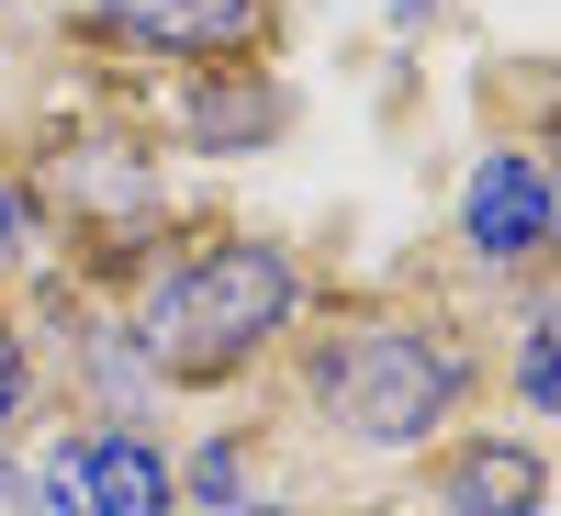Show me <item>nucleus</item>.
Returning <instances> with one entry per match:
<instances>
[{
    "mask_svg": "<svg viewBox=\"0 0 561 516\" xmlns=\"http://www.w3.org/2000/svg\"><path fill=\"white\" fill-rule=\"evenodd\" d=\"M304 293L314 280L280 237H180L169 259H135L124 337L147 348L158 382H237L293 337Z\"/></svg>",
    "mask_w": 561,
    "mask_h": 516,
    "instance_id": "1",
    "label": "nucleus"
},
{
    "mask_svg": "<svg viewBox=\"0 0 561 516\" xmlns=\"http://www.w3.org/2000/svg\"><path fill=\"white\" fill-rule=\"evenodd\" d=\"M483 382V348H460L449 325L427 314H348L304 348V404L337 449H370V460H415L449 438V415L472 404Z\"/></svg>",
    "mask_w": 561,
    "mask_h": 516,
    "instance_id": "2",
    "label": "nucleus"
},
{
    "mask_svg": "<svg viewBox=\"0 0 561 516\" xmlns=\"http://www.w3.org/2000/svg\"><path fill=\"white\" fill-rule=\"evenodd\" d=\"M34 214H68L79 237H90V280H135V259H147L158 237V214H169V180H158V147L135 135L124 113H79V124H45V147H34Z\"/></svg>",
    "mask_w": 561,
    "mask_h": 516,
    "instance_id": "3",
    "label": "nucleus"
},
{
    "mask_svg": "<svg viewBox=\"0 0 561 516\" xmlns=\"http://www.w3.org/2000/svg\"><path fill=\"white\" fill-rule=\"evenodd\" d=\"M460 259H472L483 280H550V248H561V180H550V147L528 135V147H483L472 169H460Z\"/></svg>",
    "mask_w": 561,
    "mask_h": 516,
    "instance_id": "4",
    "label": "nucleus"
},
{
    "mask_svg": "<svg viewBox=\"0 0 561 516\" xmlns=\"http://www.w3.org/2000/svg\"><path fill=\"white\" fill-rule=\"evenodd\" d=\"M79 34L124 45V57L214 68V57H248V45L270 34V0H79Z\"/></svg>",
    "mask_w": 561,
    "mask_h": 516,
    "instance_id": "5",
    "label": "nucleus"
},
{
    "mask_svg": "<svg viewBox=\"0 0 561 516\" xmlns=\"http://www.w3.org/2000/svg\"><path fill=\"white\" fill-rule=\"evenodd\" d=\"M169 124H180V147H192V158H259V147L293 135V90H280L259 57H214V68L180 79Z\"/></svg>",
    "mask_w": 561,
    "mask_h": 516,
    "instance_id": "6",
    "label": "nucleus"
},
{
    "mask_svg": "<svg viewBox=\"0 0 561 516\" xmlns=\"http://www.w3.org/2000/svg\"><path fill=\"white\" fill-rule=\"evenodd\" d=\"M68 472H79V516H180L169 438H147L135 415H90L68 438Z\"/></svg>",
    "mask_w": 561,
    "mask_h": 516,
    "instance_id": "7",
    "label": "nucleus"
},
{
    "mask_svg": "<svg viewBox=\"0 0 561 516\" xmlns=\"http://www.w3.org/2000/svg\"><path fill=\"white\" fill-rule=\"evenodd\" d=\"M438 516H550V449L472 427L438 449Z\"/></svg>",
    "mask_w": 561,
    "mask_h": 516,
    "instance_id": "8",
    "label": "nucleus"
},
{
    "mask_svg": "<svg viewBox=\"0 0 561 516\" xmlns=\"http://www.w3.org/2000/svg\"><path fill=\"white\" fill-rule=\"evenodd\" d=\"M68 370H79V393H90V415H135V427H147V404L169 393L158 370H147V348L124 337V314H113V325H90V337L68 348Z\"/></svg>",
    "mask_w": 561,
    "mask_h": 516,
    "instance_id": "9",
    "label": "nucleus"
},
{
    "mask_svg": "<svg viewBox=\"0 0 561 516\" xmlns=\"http://www.w3.org/2000/svg\"><path fill=\"white\" fill-rule=\"evenodd\" d=\"M169 494H180V505H203V516L248 505V427H203L192 449H169Z\"/></svg>",
    "mask_w": 561,
    "mask_h": 516,
    "instance_id": "10",
    "label": "nucleus"
},
{
    "mask_svg": "<svg viewBox=\"0 0 561 516\" xmlns=\"http://www.w3.org/2000/svg\"><path fill=\"white\" fill-rule=\"evenodd\" d=\"M550 280H528V325H517V359H505V382H517L528 404V427H550V404H561V359H550Z\"/></svg>",
    "mask_w": 561,
    "mask_h": 516,
    "instance_id": "11",
    "label": "nucleus"
},
{
    "mask_svg": "<svg viewBox=\"0 0 561 516\" xmlns=\"http://www.w3.org/2000/svg\"><path fill=\"white\" fill-rule=\"evenodd\" d=\"M34 393H45V359H34V325L23 314H0V438L34 415Z\"/></svg>",
    "mask_w": 561,
    "mask_h": 516,
    "instance_id": "12",
    "label": "nucleus"
},
{
    "mask_svg": "<svg viewBox=\"0 0 561 516\" xmlns=\"http://www.w3.org/2000/svg\"><path fill=\"white\" fill-rule=\"evenodd\" d=\"M34 259H45V214H34V192H23V180L0 169V293H12Z\"/></svg>",
    "mask_w": 561,
    "mask_h": 516,
    "instance_id": "13",
    "label": "nucleus"
},
{
    "mask_svg": "<svg viewBox=\"0 0 561 516\" xmlns=\"http://www.w3.org/2000/svg\"><path fill=\"white\" fill-rule=\"evenodd\" d=\"M382 23H393V34H427V23H438V0H382Z\"/></svg>",
    "mask_w": 561,
    "mask_h": 516,
    "instance_id": "14",
    "label": "nucleus"
},
{
    "mask_svg": "<svg viewBox=\"0 0 561 516\" xmlns=\"http://www.w3.org/2000/svg\"><path fill=\"white\" fill-rule=\"evenodd\" d=\"M225 516H304V505H270V494H248V505H225Z\"/></svg>",
    "mask_w": 561,
    "mask_h": 516,
    "instance_id": "15",
    "label": "nucleus"
},
{
    "mask_svg": "<svg viewBox=\"0 0 561 516\" xmlns=\"http://www.w3.org/2000/svg\"><path fill=\"white\" fill-rule=\"evenodd\" d=\"M0 34H12V0H0Z\"/></svg>",
    "mask_w": 561,
    "mask_h": 516,
    "instance_id": "16",
    "label": "nucleus"
}]
</instances>
